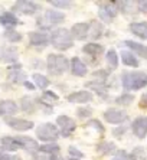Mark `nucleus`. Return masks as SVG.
Wrapping results in <instances>:
<instances>
[{
	"mask_svg": "<svg viewBox=\"0 0 147 160\" xmlns=\"http://www.w3.org/2000/svg\"><path fill=\"white\" fill-rule=\"evenodd\" d=\"M123 88L127 91H137L147 87V72L144 71H124L121 74Z\"/></svg>",
	"mask_w": 147,
	"mask_h": 160,
	"instance_id": "nucleus-1",
	"label": "nucleus"
},
{
	"mask_svg": "<svg viewBox=\"0 0 147 160\" xmlns=\"http://www.w3.org/2000/svg\"><path fill=\"white\" fill-rule=\"evenodd\" d=\"M51 43L53 48L59 49V51H66V49L72 48L74 41L72 36H71L69 30L65 29V28H59V29H55L51 35Z\"/></svg>",
	"mask_w": 147,
	"mask_h": 160,
	"instance_id": "nucleus-2",
	"label": "nucleus"
},
{
	"mask_svg": "<svg viewBox=\"0 0 147 160\" xmlns=\"http://www.w3.org/2000/svg\"><path fill=\"white\" fill-rule=\"evenodd\" d=\"M46 68H48L49 74H52V75H62L65 71H68V68H69V61L66 59L63 55L51 53V55H48Z\"/></svg>",
	"mask_w": 147,
	"mask_h": 160,
	"instance_id": "nucleus-3",
	"label": "nucleus"
},
{
	"mask_svg": "<svg viewBox=\"0 0 147 160\" xmlns=\"http://www.w3.org/2000/svg\"><path fill=\"white\" fill-rule=\"evenodd\" d=\"M36 136L39 140L48 143V142H55V140H58L61 133H59V128L55 124L45 123V124H41V126L36 128Z\"/></svg>",
	"mask_w": 147,
	"mask_h": 160,
	"instance_id": "nucleus-4",
	"label": "nucleus"
},
{
	"mask_svg": "<svg viewBox=\"0 0 147 160\" xmlns=\"http://www.w3.org/2000/svg\"><path fill=\"white\" fill-rule=\"evenodd\" d=\"M98 15L101 18V20L105 23H110L114 20V18L117 16V9H115L114 3L113 2H104V3H99V10Z\"/></svg>",
	"mask_w": 147,
	"mask_h": 160,
	"instance_id": "nucleus-5",
	"label": "nucleus"
},
{
	"mask_svg": "<svg viewBox=\"0 0 147 160\" xmlns=\"http://www.w3.org/2000/svg\"><path fill=\"white\" fill-rule=\"evenodd\" d=\"M56 124L59 126V133L62 134L63 137H69V134H72L74 130L77 128L75 120L69 118L66 116H59L56 118Z\"/></svg>",
	"mask_w": 147,
	"mask_h": 160,
	"instance_id": "nucleus-6",
	"label": "nucleus"
},
{
	"mask_svg": "<svg viewBox=\"0 0 147 160\" xmlns=\"http://www.w3.org/2000/svg\"><path fill=\"white\" fill-rule=\"evenodd\" d=\"M13 10L20 13V15H35L39 10V6L33 2H29V0H19L13 6Z\"/></svg>",
	"mask_w": 147,
	"mask_h": 160,
	"instance_id": "nucleus-7",
	"label": "nucleus"
},
{
	"mask_svg": "<svg viewBox=\"0 0 147 160\" xmlns=\"http://www.w3.org/2000/svg\"><path fill=\"white\" fill-rule=\"evenodd\" d=\"M6 124L12 128H15L18 131H28L33 128V123L29 120H23V118H16V117H6L4 118Z\"/></svg>",
	"mask_w": 147,
	"mask_h": 160,
	"instance_id": "nucleus-8",
	"label": "nucleus"
},
{
	"mask_svg": "<svg viewBox=\"0 0 147 160\" xmlns=\"http://www.w3.org/2000/svg\"><path fill=\"white\" fill-rule=\"evenodd\" d=\"M129 118L127 112L121 111V110H115V108H110L104 112V120L111 124H121Z\"/></svg>",
	"mask_w": 147,
	"mask_h": 160,
	"instance_id": "nucleus-9",
	"label": "nucleus"
},
{
	"mask_svg": "<svg viewBox=\"0 0 147 160\" xmlns=\"http://www.w3.org/2000/svg\"><path fill=\"white\" fill-rule=\"evenodd\" d=\"M131 130L134 136L139 138H144L147 136V117H137L131 124Z\"/></svg>",
	"mask_w": 147,
	"mask_h": 160,
	"instance_id": "nucleus-10",
	"label": "nucleus"
},
{
	"mask_svg": "<svg viewBox=\"0 0 147 160\" xmlns=\"http://www.w3.org/2000/svg\"><path fill=\"white\" fill-rule=\"evenodd\" d=\"M72 39H85V38L89 35V23H85V22H81V23H75L69 30Z\"/></svg>",
	"mask_w": 147,
	"mask_h": 160,
	"instance_id": "nucleus-11",
	"label": "nucleus"
},
{
	"mask_svg": "<svg viewBox=\"0 0 147 160\" xmlns=\"http://www.w3.org/2000/svg\"><path fill=\"white\" fill-rule=\"evenodd\" d=\"M92 98H94V95H92V92H89V91H77V92L69 94V95L66 97V100L69 101V102H79V104H85V102L92 101Z\"/></svg>",
	"mask_w": 147,
	"mask_h": 160,
	"instance_id": "nucleus-12",
	"label": "nucleus"
},
{
	"mask_svg": "<svg viewBox=\"0 0 147 160\" xmlns=\"http://www.w3.org/2000/svg\"><path fill=\"white\" fill-rule=\"evenodd\" d=\"M69 68H71V72H72L75 77H84V75H87V72H88L87 65H85L78 56H75V58L71 59Z\"/></svg>",
	"mask_w": 147,
	"mask_h": 160,
	"instance_id": "nucleus-13",
	"label": "nucleus"
},
{
	"mask_svg": "<svg viewBox=\"0 0 147 160\" xmlns=\"http://www.w3.org/2000/svg\"><path fill=\"white\" fill-rule=\"evenodd\" d=\"M45 22H48L49 25H56V23H61L65 20V15L62 12L55 10V9H49V10L45 12Z\"/></svg>",
	"mask_w": 147,
	"mask_h": 160,
	"instance_id": "nucleus-14",
	"label": "nucleus"
},
{
	"mask_svg": "<svg viewBox=\"0 0 147 160\" xmlns=\"http://www.w3.org/2000/svg\"><path fill=\"white\" fill-rule=\"evenodd\" d=\"M16 142L19 143L20 149H25V150H39V144L36 143V140L32 137H28V136H20V137H15Z\"/></svg>",
	"mask_w": 147,
	"mask_h": 160,
	"instance_id": "nucleus-15",
	"label": "nucleus"
},
{
	"mask_svg": "<svg viewBox=\"0 0 147 160\" xmlns=\"http://www.w3.org/2000/svg\"><path fill=\"white\" fill-rule=\"evenodd\" d=\"M130 32L140 39H147V22L130 23Z\"/></svg>",
	"mask_w": 147,
	"mask_h": 160,
	"instance_id": "nucleus-16",
	"label": "nucleus"
},
{
	"mask_svg": "<svg viewBox=\"0 0 147 160\" xmlns=\"http://www.w3.org/2000/svg\"><path fill=\"white\" fill-rule=\"evenodd\" d=\"M29 42L33 46H43V45H48L49 36L45 32H30Z\"/></svg>",
	"mask_w": 147,
	"mask_h": 160,
	"instance_id": "nucleus-17",
	"label": "nucleus"
},
{
	"mask_svg": "<svg viewBox=\"0 0 147 160\" xmlns=\"http://www.w3.org/2000/svg\"><path fill=\"white\" fill-rule=\"evenodd\" d=\"M18 112V104L12 100H4L0 102V116H13Z\"/></svg>",
	"mask_w": 147,
	"mask_h": 160,
	"instance_id": "nucleus-18",
	"label": "nucleus"
},
{
	"mask_svg": "<svg viewBox=\"0 0 147 160\" xmlns=\"http://www.w3.org/2000/svg\"><path fill=\"white\" fill-rule=\"evenodd\" d=\"M9 69H10V72H9V79H10V81L16 82V84H23V82H25L26 75H25V72L20 69V65H13V67H10Z\"/></svg>",
	"mask_w": 147,
	"mask_h": 160,
	"instance_id": "nucleus-19",
	"label": "nucleus"
},
{
	"mask_svg": "<svg viewBox=\"0 0 147 160\" xmlns=\"http://www.w3.org/2000/svg\"><path fill=\"white\" fill-rule=\"evenodd\" d=\"M124 43H125V46L131 49L136 55H139V56H141V58H144V59H147V46L146 45L137 43V42H134V41H125Z\"/></svg>",
	"mask_w": 147,
	"mask_h": 160,
	"instance_id": "nucleus-20",
	"label": "nucleus"
},
{
	"mask_svg": "<svg viewBox=\"0 0 147 160\" xmlns=\"http://www.w3.org/2000/svg\"><path fill=\"white\" fill-rule=\"evenodd\" d=\"M19 23L18 18H16L12 12H4L0 15V25H3V26H8V28H13L16 26Z\"/></svg>",
	"mask_w": 147,
	"mask_h": 160,
	"instance_id": "nucleus-21",
	"label": "nucleus"
},
{
	"mask_svg": "<svg viewBox=\"0 0 147 160\" xmlns=\"http://www.w3.org/2000/svg\"><path fill=\"white\" fill-rule=\"evenodd\" d=\"M0 59L3 61V62H15L18 59V51L15 48L0 49Z\"/></svg>",
	"mask_w": 147,
	"mask_h": 160,
	"instance_id": "nucleus-22",
	"label": "nucleus"
},
{
	"mask_svg": "<svg viewBox=\"0 0 147 160\" xmlns=\"http://www.w3.org/2000/svg\"><path fill=\"white\" fill-rule=\"evenodd\" d=\"M121 61L125 67H133L137 68L139 67V59L136 58V55L130 51H121Z\"/></svg>",
	"mask_w": 147,
	"mask_h": 160,
	"instance_id": "nucleus-23",
	"label": "nucleus"
},
{
	"mask_svg": "<svg viewBox=\"0 0 147 160\" xmlns=\"http://www.w3.org/2000/svg\"><path fill=\"white\" fill-rule=\"evenodd\" d=\"M87 55H92V56H98L101 55V53L104 52V46L99 43H87L84 46V49H82Z\"/></svg>",
	"mask_w": 147,
	"mask_h": 160,
	"instance_id": "nucleus-24",
	"label": "nucleus"
},
{
	"mask_svg": "<svg viewBox=\"0 0 147 160\" xmlns=\"http://www.w3.org/2000/svg\"><path fill=\"white\" fill-rule=\"evenodd\" d=\"M97 152L101 153V154H111V153L117 152L115 149V144L111 142H101L97 144Z\"/></svg>",
	"mask_w": 147,
	"mask_h": 160,
	"instance_id": "nucleus-25",
	"label": "nucleus"
},
{
	"mask_svg": "<svg viewBox=\"0 0 147 160\" xmlns=\"http://www.w3.org/2000/svg\"><path fill=\"white\" fill-rule=\"evenodd\" d=\"M2 149L15 152V150L20 149V146H19V143L16 142L15 137H3L2 138Z\"/></svg>",
	"mask_w": 147,
	"mask_h": 160,
	"instance_id": "nucleus-26",
	"label": "nucleus"
},
{
	"mask_svg": "<svg viewBox=\"0 0 147 160\" xmlns=\"http://www.w3.org/2000/svg\"><path fill=\"white\" fill-rule=\"evenodd\" d=\"M22 110L23 111H26V112H29V114H32V112H35V110H36V102L35 101L36 100H33V98H30V97H23L22 100Z\"/></svg>",
	"mask_w": 147,
	"mask_h": 160,
	"instance_id": "nucleus-27",
	"label": "nucleus"
},
{
	"mask_svg": "<svg viewBox=\"0 0 147 160\" xmlns=\"http://www.w3.org/2000/svg\"><path fill=\"white\" fill-rule=\"evenodd\" d=\"M33 82H35V85L38 87V88H41V89H45L46 91V88L49 87V84H51V81H49L45 75L42 74H33Z\"/></svg>",
	"mask_w": 147,
	"mask_h": 160,
	"instance_id": "nucleus-28",
	"label": "nucleus"
},
{
	"mask_svg": "<svg viewBox=\"0 0 147 160\" xmlns=\"http://www.w3.org/2000/svg\"><path fill=\"white\" fill-rule=\"evenodd\" d=\"M89 29H92V32H91L92 39H98V38L103 36V32H104L103 23L94 20V22H91V25H89Z\"/></svg>",
	"mask_w": 147,
	"mask_h": 160,
	"instance_id": "nucleus-29",
	"label": "nucleus"
},
{
	"mask_svg": "<svg viewBox=\"0 0 147 160\" xmlns=\"http://www.w3.org/2000/svg\"><path fill=\"white\" fill-rule=\"evenodd\" d=\"M39 152L42 153V154H51V156H53V154H56V153H59V146L58 144H43V146H39Z\"/></svg>",
	"mask_w": 147,
	"mask_h": 160,
	"instance_id": "nucleus-30",
	"label": "nucleus"
},
{
	"mask_svg": "<svg viewBox=\"0 0 147 160\" xmlns=\"http://www.w3.org/2000/svg\"><path fill=\"white\" fill-rule=\"evenodd\" d=\"M105 59L108 62L111 68H117L118 67V55L115 52V49H110V51H107V55H105Z\"/></svg>",
	"mask_w": 147,
	"mask_h": 160,
	"instance_id": "nucleus-31",
	"label": "nucleus"
},
{
	"mask_svg": "<svg viewBox=\"0 0 147 160\" xmlns=\"http://www.w3.org/2000/svg\"><path fill=\"white\" fill-rule=\"evenodd\" d=\"M130 160H146V152L143 147H136L131 153L129 154Z\"/></svg>",
	"mask_w": 147,
	"mask_h": 160,
	"instance_id": "nucleus-32",
	"label": "nucleus"
},
{
	"mask_svg": "<svg viewBox=\"0 0 147 160\" xmlns=\"http://www.w3.org/2000/svg\"><path fill=\"white\" fill-rule=\"evenodd\" d=\"M4 36H6V39H8L9 42H12V43H16V42L22 41V35L19 33V32H16V30H13V29L6 30V32H4Z\"/></svg>",
	"mask_w": 147,
	"mask_h": 160,
	"instance_id": "nucleus-33",
	"label": "nucleus"
},
{
	"mask_svg": "<svg viewBox=\"0 0 147 160\" xmlns=\"http://www.w3.org/2000/svg\"><path fill=\"white\" fill-rule=\"evenodd\" d=\"M134 101V95H131V94H123V95H120V97L115 98V104L118 105H130Z\"/></svg>",
	"mask_w": 147,
	"mask_h": 160,
	"instance_id": "nucleus-34",
	"label": "nucleus"
},
{
	"mask_svg": "<svg viewBox=\"0 0 147 160\" xmlns=\"http://www.w3.org/2000/svg\"><path fill=\"white\" fill-rule=\"evenodd\" d=\"M42 100L45 101V102H48V104H55V102H58L59 98L58 95H56L55 92H52V91H43V94H42Z\"/></svg>",
	"mask_w": 147,
	"mask_h": 160,
	"instance_id": "nucleus-35",
	"label": "nucleus"
},
{
	"mask_svg": "<svg viewBox=\"0 0 147 160\" xmlns=\"http://www.w3.org/2000/svg\"><path fill=\"white\" fill-rule=\"evenodd\" d=\"M49 3L58 9H69L72 6V2L69 0H49Z\"/></svg>",
	"mask_w": 147,
	"mask_h": 160,
	"instance_id": "nucleus-36",
	"label": "nucleus"
},
{
	"mask_svg": "<svg viewBox=\"0 0 147 160\" xmlns=\"http://www.w3.org/2000/svg\"><path fill=\"white\" fill-rule=\"evenodd\" d=\"M92 114V110L89 107H82V108H78L77 110V116L79 117V118H87V117H89Z\"/></svg>",
	"mask_w": 147,
	"mask_h": 160,
	"instance_id": "nucleus-37",
	"label": "nucleus"
},
{
	"mask_svg": "<svg viewBox=\"0 0 147 160\" xmlns=\"http://www.w3.org/2000/svg\"><path fill=\"white\" fill-rule=\"evenodd\" d=\"M68 153H69L71 156H74V159H81V157H84V153L79 152V150H78L77 147H74V146L68 147Z\"/></svg>",
	"mask_w": 147,
	"mask_h": 160,
	"instance_id": "nucleus-38",
	"label": "nucleus"
},
{
	"mask_svg": "<svg viewBox=\"0 0 147 160\" xmlns=\"http://www.w3.org/2000/svg\"><path fill=\"white\" fill-rule=\"evenodd\" d=\"M88 127H94V128H97V130L99 131V133H104V126L101 123H99L98 120H91L88 124H87Z\"/></svg>",
	"mask_w": 147,
	"mask_h": 160,
	"instance_id": "nucleus-39",
	"label": "nucleus"
},
{
	"mask_svg": "<svg viewBox=\"0 0 147 160\" xmlns=\"http://www.w3.org/2000/svg\"><path fill=\"white\" fill-rule=\"evenodd\" d=\"M113 160H130V159H129V154H127L124 150H117Z\"/></svg>",
	"mask_w": 147,
	"mask_h": 160,
	"instance_id": "nucleus-40",
	"label": "nucleus"
},
{
	"mask_svg": "<svg viewBox=\"0 0 147 160\" xmlns=\"http://www.w3.org/2000/svg\"><path fill=\"white\" fill-rule=\"evenodd\" d=\"M137 6H139V10L140 12L147 13V0H140L139 3H137Z\"/></svg>",
	"mask_w": 147,
	"mask_h": 160,
	"instance_id": "nucleus-41",
	"label": "nucleus"
},
{
	"mask_svg": "<svg viewBox=\"0 0 147 160\" xmlns=\"http://www.w3.org/2000/svg\"><path fill=\"white\" fill-rule=\"evenodd\" d=\"M124 131H125V127H120V128H114V130H113V134L120 137V136H123V134H124Z\"/></svg>",
	"mask_w": 147,
	"mask_h": 160,
	"instance_id": "nucleus-42",
	"label": "nucleus"
},
{
	"mask_svg": "<svg viewBox=\"0 0 147 160\" xmlns=\"http://www.w3.org/2000/svg\"><path fill=\"white\" fill-rule=\"evenodd\" d=\"M140 105L143 108H147V92L143 94V97H141V101H140Z\"/></svg>",
	"mask_w": 147,
	"mask_h": 160,
	"instance_id": "nucleus-43",
	"label": "nucleus"
},
{
	"mask_svg": "<svg viewBox=\"0 0 147 160\" xmlns=\"http://www.w3.org/2000/svg\"><path fill=\"white\" fill-rule=\"evenodd\" d=\"M23 85H25L28 89H35V85H33L32 82H28V81H25V82H23Z\"/></svg>",
	"mask_w": 147,
	"mask_h": 160,
	"instance_id": "nucleus-44",
	"label": "nucleus"
},
{
	"mask_svg": "<svg viewBox=\"0 0 147 160\" xmlns=\"http://www.w3.org/2000/svg\"><path fill=\"white\" fill-rule=\"evenodd\" d=\"M49 160H63V159L59 156V154H53V156L49 157Z\"/></svg>",
	"mask_w": 147,
	"mask_h": 160,
	"instance_id": "nucleus-45",
	"label": "nucleus"
},
{
	"mask_svg": "<svg viewBox=\"0 0 147 160\" xmlns=\"http://www.w3.org/2000/svg\"><path fill=\"white\" fill-rule=\"evenodd\" d=\"M9 154H3V153H0V160H9Z\"/></svg>",
	"mask_w": 147,
	"mask_h": 160,
	"instance_id": "nucleus-46",
	"label": "nucleus"
},
{
	"mask_svg": "<svg viewBox=\"0 0 147 160\" xmlns=\"http://www.w3.org/2000/svg\"><path fill=\"white\" fill-rule=\"evenodd\" d=\"M9 160H22V159H20L19 156H10L9 157Z\"/></svg>",
	"mask_w": 147,
	"mask_h": 160,
	"instance_id": "nucleus-47",
	"label": "nucleus"
},
{
	"mask_svg": "<svg viewBox=\"0 0 147 160\" xmlns=\"http://www.w3.org/2000/svg\"><path fill=\"white\" fill-rule=\"evenodd\" d=\"M69 160H78V159H74V157H71V159Z\"/></svg>",
	"mask_w": 147,
	"mask_h": 160,
	"instance_id": "nucleus-48",
	"label": "nucleus"
},
{
	"mask_svg": "<svg viewBox=\"0 0 147 160\" xmlns=\"http://www.w3.org/2000/svg\"><path fill=\"white\" fill-rule=\"evenodd\" d=\"M0 149H2V147H0Z\"/></svg>",
	"mask_w": 147,
	"mask_h": 160,
	"instance_id": "nucleus-49",
	"label": "nucleus"
}]
</instances>
